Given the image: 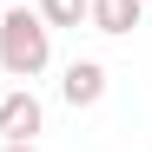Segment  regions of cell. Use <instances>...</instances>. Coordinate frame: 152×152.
Instances as JSON below:
<instances>
[{"mask_svg":"<svg viewBox=\"0 0 152 152\" xmlns=\"http://www.w3.org/2000/svg\"><path fill=\"white\" fill-rule=\"evenodd\" d=\"M46 66H53V27L33 7H0V73L27 86Z\"/></svg>","mask_w":152,"mask_h":152,"instance_id":"6da1fadb","label":"cell"},{"mask_svg":"<svg viewBox=\"0 0 152 152\" xmlns=\"http://www.w3.org/2000/svg\"><path fill=\"white\" fill-rule=\"evenodd\" d=\"M40 126H46L40 93L33 86H7V99H0V139H7V145H33Z\"/></svg>","mask_w":152,"mask_h":152,"instance_id":"7a4b0ae2","label":"cell"},{"mask_svg":"<svg viewBox=\"0 0 152 152\" xmlns=\"http://www.w3.org/2000/svg\"><path fill=\"white\" fill-rule=\"evenodd\" d=\"M60 99L73 113H80V106H99V99H106V66H99V60H73L60 73Z\"/></svg>","mask_w":152,"mask_h":152,"instance_id":"3957f363","label":"cell"},{"mask_svg":"<svg viewBox=\"0 0 152 152\" xmlns=\"http://www.w3.org/2000/svg\"><path fill=\"white\" fill-rule=\"evenodd\" d=\"M139 20H145V0H93V7H86V27L93 33H132L139 27Z\"/></svg>","mask_w":152,"mask_h":152,"instance_id":"277c9868","label":"cell"},{"mask_svg":"<svg viewBox=\"0 0 152 152\" xmlns=\"http://www.w3.org/2000/svg\"><path fill=\"white\" fill-rule=\"evenodd\" d=\"M86 7H93V0H33V13H40L53 33H80V27H86Z\"/></svg>","mask_w":152,"mask_h":152,"instance_id":"5b68a950","label":"cell"},{"mask_svg":"<svg viewBox=\"0 0 152 152\" xmlns=\"http://www.w3.org/2000/svg\"><path fill=\"white\" fill-rule=\"evenodd\" d=\"M0 152H40V145H0Z\"/></svg>","mask_w":152,"mask_h":152,"instance_id":"8992f818","label":"cell"},{"mask_svg":"<svg viewBox=\"0 0 152 152\" xmlns=\"http://www.w3.org/2000/svg\"><path fill=\"white\" fill-rule=\"evenodd\" d=\"M7 86H13V80H7V73H0V99H7Z\"/></svg>","mask_w":152,"mask_h":152,"instance_id":"52a82bcc","label":"cell"},{"mask_svg":"<svg viewBox=\"0 0 152 152\" xmlns=\"http://www.w3.org/2000/svg\"><path fill=\"white\" fill-rule=\"evenodd\" d=\"M0 7H20V0H0Z\"/></svg>","mask_w":152,"mask_h":152,"instance_id":"ba28073f","label":"cell"},{"mask_svg":"<svg viewBox=\"0 0 152 152\" xmlns=\"http://www.w3.org/2000/svg\"><path fill=\"white\" fill-rule=\"evenodd\" d=\"M145 7H152V0H145Z\"/></svg>","mask_w":152,"mask_h":152,"instance_id":"9c48e42d","label":"cell"}]
</instances>
